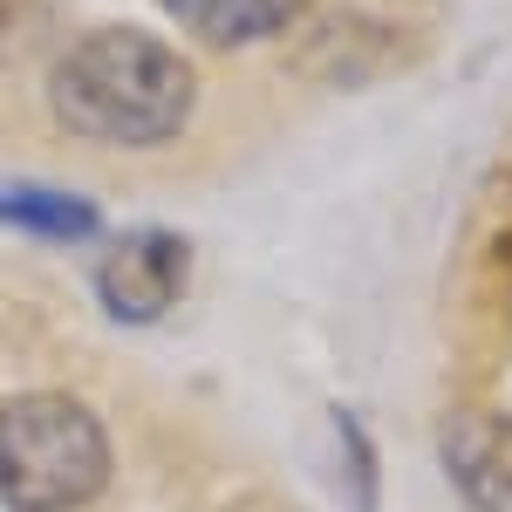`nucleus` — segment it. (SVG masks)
Instances as JSON below:
<instances>
[{
  "mask_svg": "<svg viewBox=\"0 0 512 512\" xmlns=\"http://www.w3.org/2000/svg\"><path fill=\"white\" fill-rule=\"evenodd\" d=\"M437 458L472 512H512V417L458 410L437 437Z\"/></svg>",
  "mask_w": 512,
  "mask_h": 512,
  "instance_id": "obj_4",
  "label": "nucleus"
},
{
  "mask_svg": "<svg viewBox=\"0 0 512 512\" xmlns=\"http://www.w3.org/2000/svg\"><path fill=\"white\" fill-rule=\"evenodd\" d=\"M158 7L205 48H253L287 35L308 14V0H158Z\"/></svg>",
  "mask_w": 512,
  "mask_h": 512,
  "instance_id": "obj_5",
  "label": "nucleus"
},
{
  "mask_svg": "<svg viewBox=\"0 0 512 512\" xmlns=\"http://www.w3.org/2000/svg\"><path fill=\"white\" fill-rule=\"evenodd\" d=\"M185 274H192L185 239L144 226V233H123L117 246L96 260V294H103V308L117 321H137V328H144V321H158V315L178 308Z\"/></svg>",
  "mask_w": 512,
  "mask_h": 512,
  "instance_id": "obj_3",
  "label": "nucleus"
},
{
  "mask_svg": "<svg viewBox=\"0 0 512 512\" xmlns=\"http://www.w3.org/2000/svg\"><path fill=\"white\" fill-rule=\"evenodd\" d=\"M226 512H301V506H287V499H274V492H246V499H233Z\"/></svg>",
  "mask_w": 512,
  "mask_h": 512,
  "instance_id": "obj_8",
  "label": "nucleus"
},
{
  "mask_svg": "<svg viewBox=\"0 0 512 512\" xmlns=\"http://www.w3.org/2000/svg\"><path fill=\"white\" fill-rule=\"evenodd\" d=\"M0 226H14V233H35V239H55V246H82V239H96V205L76 192H55V185H0Z\"/></svg>",
  "mask_w": 512,
  "mask_h": 512,
  "instance_id": "obj_6",
  "label": "nucleus"
},
{
  "mask_svg": "<svg viewBox=\"0 0 512 512\" xmlns=\"http://www.w3.org/2000/svg\"><path fill=\"white\" fill-rule=\"evenodd\" d=\"M110 485V431L69 390H21L0 403V506L89 512Z\"/></svg>",
  "mask_w": 512,
  "mask_h": 512,
  "instance_id": "obj_2",
  "label": "nucleus"
},
{
  "mask_svg": "<svg viewBox=\"0 0 512 512\" xmlns=\"http://www.w3.org/2000/svg\"><path fill=\"white\" fill-rule=\"evenodd\" d=\"M335 437L349 444V458H355V512H376V451H369V437L355 424V410H335Z\"/></svg>",
  "mask_w": 512,
  "mask_h": 512,
  "instance_id": "obj_7",
  "label": "nucleus"
},
{
  "mask_svg": "<svg viewBox=\"0 0 512 512\" xmlns=\"http://www.w3.org/2000/svg\"><path fill=\"white\" fill-rule=\"evenodd\" d=\"M48 110L89 151H164L198 117V69L151 28H89L55 55Z\"/></svg>",
  "mask_w": 512,
  "mask_h": 512,
  "instance_id": "obj_1",
  "label": "nucleus"
}]
</instances>
